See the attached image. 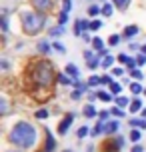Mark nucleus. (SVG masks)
Instances as JSON below:
<instances>
[{"mask_svg":"<svg viewBox=\"0 0 146 152\" xmlns=\"http://www.w3.org/2000/svg\"><path fill=\"white\" fill-rule=\"evenodd\" d=\"M10 142L20 148H30L36 142V130L28 122H18L10 132Z\"/></svg>","mask_w":146,"mask_h":152,"instance_id":"nucleus-1","label":"nucleus"},{"mask_svg":"<svg viewBox=\"0 0 146 152\" xmlns=\"http://www.w3.org/2000/svg\"><path fill=\"white\" fill-rule=\"evenodd\" d=\"M22 26L28 34H38L44 28V14H40V12H24Z\"/></svg>","mask_w":146,"mask_h":152,"instance_id":"nucleus-2","label":"nucleus"},{"mask_svg":"<svg viewBox=\"0 0 146 152\" xmlns=\"http://www.w3.org/2000/svg\"><path fill=\"white\" fill-rule=\"evenodd\" d=\"M52 64L50 62H38L36 64V70H34V80L40 84V86H48L52 82Z\"/></svg>","mask_w":146,"mask_h":152,"instance_id":"nucleus-3","label":"nucleus"},{"mask_svg":"<svg viewBox=\"0 0 146 152\" xmlns=\"http://www.w3.org/2000/svg\"><path fill=\"white\" fill-rule=\"evenodd\" d=\"M72 120H74V116H72V114H68V116H66V118L58 124V132H60V134H66V132H68V128H70V124H72Z\"/></svg>","mask_w":146,"mask_h":152,"instance_id":"nucleus-4","label":"nucleus"},{"mask_svg":"<svg viewBox=\"0 0 146 152\" xmlns=\"http://www.w3.org/2000/svg\"><path fill=\"white\" fill-rule=\"evenodd\" d=\"M32 6L38 8L40 12H44V10H48L52 6V0H32Z\"/></svg>","mask_w":146,"mask_h":152,"instance_id":"nucleus-5","label":"nucleus"},{"mask_svg":"<svg viewBox=\"0 0 146 152\" xmlns=\"http://www.w3.org/2000/svg\"><path fill=\"white\" fill-rule=\"evenodd\" d=\"M86 28H90V22H86V20H76V36H80V32H84Z\"/></svg>","mask_w":146,"mask_h":152,"instance_id":"nucleus-6","label":"nucleus"},{"mask_svg":"<svg viewBox=\"0 0 146 152\" xmlns=\"http://www.w3.org/2000/svg\"><path fill=\"white\" fill-rule=\"evenodd\" d=\"M136 34H138V28L136 26H126L124 28V36L126 38H132V36H136Z\"/></svg>","mask_w":146,"mask_h":152,"instance_id":"nucleus-7","label":"nucleus"},{"mask_svg":"<svg viewBox=\"0 0 146 152\" xmlns=\"http://www.w3.org/2000/svg\"><path fill=\"white\" fill-rule=\"evenodd\" d=\"M116 130H118V122H108L106 126H104V132H108V134H112Z\"/></svg>","mask_w":146,"mask_h":152,"instance_id":"nucleus-8","label":"nucleus"},{"mask_svg":"<svg viewBox=\"0 0 146 152\" xmlns=\"http://www.w3.org/2000/svg\"><path fill=\"white\" fill-rule=\"evenodd\" d=\"M54 150V138H52V134L48 132L46 134V152H52Z\"/></svg>","mask_w":146,"mask_h":152,"instance_id":"nucleus-9","label":"nucleus"},{"mask_svg":"<svg viewBox=\"0 0 146 152\" xmlns=\"http://www.w3.org/2000/svg\"><path fill=\"white\" fill-rule=\"evenodd\" d=\"M140 108H142V102H140L138 98H136V100H132V102H130V112H138Z\"/></svg>","mask_w":146,"mask_h":152,"instance_id":"nucleus-10","label":"nucleus"},{"mask_svg":"<svg viewBox=\"0 0 146 152\" xmlns=\"http://www.w3.org/2000/svg\"><path fill=\"white\" fill-rule=\"evenodd\" d=\"M66 74H70V76L76 78V76H78V68L74 66V64H68V66H66Z\"/></svg>","mask_w":146,"mask_h":152,"instance_id":"nucleus-11","label":"nucleus"},{"mask_svg":"<svg viewBox=\"0 0 146 152\" xmlns=\"http://www.w3.org/2000/svg\"><path fill=\"white\" fill-rule=\"evenodd\" d=\"M112 12H114L112 4H104V6H102V14L104 16H112Z\"/></svg>","mask_w":146,"mask_h":152,"instance_id":"nucleus-12","label":"nucleus"},{"mask_svg":"<svg viewBox=\"0 0 146 152\" xmlns=\"http://www.w3.org/2000/svg\"><path fill=\"white\" fill-rule=\"evenodd\" d=\"M84 114H86V116H88V118H92V116H96V108H94V106H90V104H88V106L84 108Z\"/></svg>","mask_w":146,"mask_h":152,"instance_id":"nucleus-13","label":"nucleus"},{"mask_svg":"<svg viewBox=\"0 0 146 152\" xmlns=\"http://www.w3.org/2000/svg\"><path fill=\"white\" fill-rule=\"evenodd\" d=\"M120 90H122V86H120L118 82H112V84H110V92H112V94H120Z\"/></svg>","mask_w":146,"mask_h":152,"instance_id":"nucleus-14","label":"nucleus"},{"mask_svg":"<svg viewBox=\"0 0 146 152\" xmlns=\"http://www.w3.org/2000/svg\"><path fill=\"white\" fill-rule=\"evenodd\" d=\"M92 44H94V48H96L98 52H102V50H104V44H102V40H100V38H94Z\"/></svg>","mask_w":146,"mask_h":152,"instance_id":"nucleus-15","label":"nucleus"},{"mask_svg":"<svg viewBox=\"0 0 146 152\" xmlns=\"http://www.w3.org/2000/svg\"><path fill=\"white\" fill-rule=\"evenodd\" d=\"M58 22H60V26H64V24L68 22V12H60V16H58Z\"/></svg>","mask_w":146,"mask_h":152,"instance_id":"nucleus-16","label":"nucleus"},{"mask_svg":"<svg viewBox=\"0 0 146 152\" xmlns=\"http://www.w3.org/2000/svg\"><path fill=\"white\" fill-rule=\"evenodd\" d=\"M118 42H120V36H118V34H112V36L108 38V44L110 46H116Z\"/></svg>","mask_w":146,"mask_h":152,"instance_id":"nucleus-17","label":"nucleus"},{"mask_svg":"<svg viewBox=\"0 0 146 152\" xmlns=\"http://www.w3.org/2000/svg\"><path fill=\"white\" fill-rule=\"evenodd\" d=\"M116 104H118L120 108H122V106H128V98H124V96H118V98H116Z\"/></svg>","mask_w":146,"mask_h":152,"instance_id":"nucleus-18","label":"nucleus"},{"mask_svg":"<svg viewBox=\"0 0 146 152\" xmlns=\"http://www.w3.org/2000/svg\"><path fill=\"white\" fill-rule=\"evenodd\" d=\"M38 50H40V52H50V44H48V42H40Z\"/></svg>","mask_w":146,"mask_h":152,"instance_id":"nucleus-19","label":"nucleus"},{"mask_svg":"<svg viewBox=\"0 0 146 152\" xmlns=\"http://www.w3.org/2000/svg\"><path fill=\"white\" fill-rule=\"evenodd\" d=\"M102 130H104V126H102V122H98V124L94 126V130H92V136H98Z\"/></svg>","mask_w":146,"mask_h":152,"instance_id":"nucleus-20","label":"nucleus"},{"mask_svg":"<svg viewBox=\"0 0 146 152\" xmlns=\"http://www.w3.org/2000/svg\"><path fill=\"white\" fill-rule=\"evenodd\" d=\"M130 90L134 92V94H140V92H142V86H140L138 82H134V84H130Z\"/></svg>","mask_w":146,"mask_h":152,"instance_id":"nucleus-21","label":"nucleus"},{"mask_svg":"<svg viewBox=\"0 0 146 152\" xmlns=\"http://www.w3.org/2000/svg\"><path fill=\"white\" fill-rule=\"evenodd\" d=\"M112 62H114V58H112V56H106V58L102 60V66H104V68H108V66H112Z\"/></svg>","mask_w":146,"mask_h":152,"instance_id":"nucleus-22","label":"nucleus"},{"mask_svg":"<svg viewBox=\"0 0 146 152\" xmlns=\"http://www.w3.org/2000/svg\"><path fill=\"white\" fill-rule=\"evenodd\" d=\"M98 12H102V8H98V6H90V8H88V14H90V16H96Z\"/></svg>","mask_w":146,"mask_h":152,"instance_id":"nucleus-23","label":"nucleus"},{"mask_svg":"<svg viewBox=\"0 0 146 152\" xmlns=\"http://www.w3.org/2000/svg\"><path fill=\"white\" fill-rule=\"evenodd\" d=\"M100 84V76H90V80H88V86H96Z\"/></svg>","mask_w":146,"mask_h":152,"instance_id":"nucleus-24","label":"nucleus"},{"mask_svg":"<svg viewBox=\"0 0 146 152\" xmlns=\"http://www.w3.org/2000/svg\"><path fill=\"white\" fill-rule=\"evenodd\" d=\"M132 126H140V128H146V120H130Z\"/></svg>","mask_w":146,"mask_h":152,"instance_id":"nucleus-25","label":"nucleus"},{"mask_svg":"<svg viewBox=\"0 0 146 152\" xmlns=\"http://www.w3.org/2000/svg\"><path fill=\"white\" fill-rule=\"evenodd\" d=\"M48 116V110H44V108H42V110H38V112H36V118H40V120H44V118H46Z\"/></svg>","mask_w":146,"mask_h":152,"instance_id":"nucleus-26","label":"nucleus"},{"mask_svg":"<svg viewBox=\"0 0 146 152\" xmlns=\"http://www.w3.org/2000/svg\"><path fill=\"white\" fill-rule=\"evenodd\" d=\"M130 140H134V142H138V140H140V132H138V130H132V132H130Z\"/></svg>","mask_w":146,"mask_h":152,"instance_id":"nucleus-27","label":"nucleus"},{"mask_svg":"<svg viewBox=\"0 0 146 152\" xmlns=\"http://www.w3.org/2000/svg\"><path fill=\"white\" fill-rule=\"evenodd\" d=\"M98 98H100V100H104V102H108V100L112 98V96H110L108 92H98Z\"/></svg>","mask_w":146,"mask_h":152,"instance_id":"nucleus-28","label":"nucleus"},{"mask_svg":"<svg viewBox=\"0 0 146 152\" xmlns=\"http://www.w3.org/2000/svg\"><path fill=\"white\" fill-rule=\"evenodd\" d=\"M86 134H88V128H86V126H80V128H78V138H84Z\"/></svg>","mask_w":146,"mask_h":152,"instance_id":"nucleus-29","label":"nucleus"},{"mask_svg":"<svg viewBox=\"0 0 146 152\" xmlns=\"http://www.w3.org/2000/svg\"><path fill=\"white\" fill-rule=\"evenodd\" d=\"M58 80H60V84H70V82H72L66 74H60V76H58Z\"/></svg>","mask_w":146,"mask_h":152,"instance_id":"nucleus-30","label":"nucleus"},{"mask_svg":"<svg viewBox=\"0 0 146 152\" xmlns=\"http://www.w3.org/2000/svg\"><path fill=\"white\" fill-rule=\"evenodd\" d=\"M70 6H72V2H70V0H64V2H62V12H68Z\"/></svg>","mask_w":146,"mask_h":152,"instance_id":"nucleus-31","label":"nucleus"},{"mask_svg":"<svg viewBox=\"0 0 146 152\" xmlns=\"http://www.w3.org/2000/svg\"><path fill=\"white\" fill-rule=\"evenodd\" d=\"M100 26H102V22L100 20H94V22H90V30H98Z\"/></svg>","mask_w":146,"mask_h":152,"instance_id":"nucleus-32","label":"nucleus"},{"mask_svg":"<svg viewBox=\"0 0 146 152\" xmlns=\"http://www.w3.org/2000/svg\"><path fill=\"white\" fill-rule=\"evenodd\" d=\"M100 84H112V78L110 76H100Z\"/></svg>","mask_w":146,"mask_h":152,"instance_id":"nucleus-33","label":"nucleus"},{"mask_svg":"<svg viewBox=\"0 0 146 152\" xmlns=\"http://www.w3.org/2000/svg\"><path fill=\"white\" fill-rule=\"evenodd\" d=\"M100 62H98V58H92V60H88V68H96Z\"/></svg>","mask_w":146,"mask_h":152,"instance_id":"nucleus-34","label":"nucleus"},{"mask_svg":"<svg viewBox=\"0 0 146 152\" xmlns=\"http://www.w3.org/2000/svg\"><path fill=\"white\" fill-rule=\"evenodd\" d=\"M118 60L122 62V64H128V60H130V56H126V54H120V56H118Z\"/></svg>","mask_w":146,"mask_h":152,"instance_id":"nucleus-35","label":"nucleus"},{"mask_svg":"<svg viewBox=\"0 0 146 152\" xmlns=\"http://www.w3.org/2000/svg\"><path fill=\"white\" fill-rule=\"evenodd\" d=\"M130 74L134 76L136 80H140V78H142V72H140V70H130Z\"/></svg>","mask_w":146,"mask_h":152,"instance_id":"nucleus-36","label":"nucleus"},{"mask_svg":"<svg viewBox=\"0 0 146 152\" xmlns=\"http://www.w3.org/2000/svg\"><path fill=\"white\" fill-rule=\"evenodd\" d=\"M62 30H64V28H62V26H58V28H52V30H50V34H52V36H58Z\"/></svg>","mask_w":146,"mask_h":152,"instance_id":"nucleus-37","label":"nucleus"},{"mask_svg":"<svg viewBox=\"0 0 146 152\" xmlns=\"http://www.w3.org/2000/svg\"><path fill=\"white\" fill-rule=\"evenodd\" d=\"M136 62H138L140 66H142V64H146V54H140L138 58H136Z\"/></svg>","mask_w":146,"mask_h":152,"instance_id":"nucleus-38","label":"nucleus"},{"mask_svg":"<svg viewBox=\"0 0 146 152\" xmlns=\"http://www.w3.org/2000/svg\"><path fill=\"white\" fill-rule=\"evenodd\" d=\"M114 4H116V6H120V8H124L126 4H128V0H114Z\"/></svg>","mask_w":146,"mask_h":152,"instance_id":"nucleus-39","label":"nucleus"},{"mask_svg":"<svg viewBox=\"0 0 146 152\" xmlns=\"http://www.w3.org/2000/svg\"><path fill=\"white\" fill-rule=\"evenodd\" d=\"M54 48H56L58 52H64V44H60V42H54Z\"/></svg>","mask_w":146,"mask_h":152,"instance_id":"nucleus-40","label":"nucleus"},{"mask_svg":"<svg viewBox=\"0 0 146 152\" xmlns=\"http://www.w3.org/2000/svg\"><path fill=\"white\" fill-rule=\"evenodd\" d=\"M80 96H82V90H74V92H72V98H74V100H78Z\"/></svg>","mask_w":146,"mask_h":152,"instance_id":"nucleus-41","label":"nucleus"},{"mask_svg":"<svg viewBox=\"0 0 146 152\" xmlns=\"http://www.w3.org/2000/svg\"><path fill=\"white\" fill-rule=\"evenodd\" d=\"M110 112H112V114H114V116H122V110H120V108H112V110H110Z\"/></svg>","mask_w":146,"mask_h":152,"instance_id":"nucleus-42","label":"nucleus"},{"mask_svg":"<svg viewBox=\"0 0 146 152\" xmlns=\"http://www.w3.org/2000/svg\"><path fill=\"white\" fill-rule=\"evenodd\" d=\"M108 118V112H100V120H106Z\"/></svg>","mask_w":146,"mask_h":152,"instance_id":"nucleus-43","label":"nucleus"},{"mask_svg":"<svg viewBox=\"0 0 146 152\" xmlns=\"http://www.w3.org/2000/svg\"><path fill=\"white\" fill-rule=\"evenodd\" d=\"M132 152H142V146H134V148H132Z\"/></svg>","mask_w":146,"mask_h":152,"instance_id":"nucleus-44","label":"nucleus"},{"mask_svg":"<svg viewBox=\"0 0 146 152\" xmlns=\"http://www.w3.org/2000/svg\"><path fill=\"white\" fill-rule=\"evenodd\" d=\"M142 54H146V44H144V46H142Z\"/></svg>","mask_w":146,"mask_h":152,"instance_id":"nucleus-45","label":"nucleus"},{"mask_svg":"<svg viewBox=\"0 0 146 152\" xmlns=\"http://www.w3.org/2000/svg\"><path fill=\"white\" fill-rule=\"evenodd\" d=\"M142 114H144V116H146V110H144V112H142Z\"/></svg>","mask_w":146,"mask_h":152,"instance_id":"nucleus-46","label":"nucleus"},{"mask_svg":"<svg viewBox=\"0 0 146 152\" xmlns=\"http://www.w3.org/2000/svg\"><path fill=\"white\" fill-rule=\"evenodd\" d=\"M66 152H70V150H66Z\"/></svg>","mask_w":146,"mask_h":152,"instance_id":"nucleus-47","label":"nucleus"},{"mask_svg":"<svg viewBox=\"0 0 146 152\" xmlns=\"http://www.w3.org/2000/svg\"><path fill=\"white\" fill-rule=\"evenodd\" d=\"M144 94H146V90H144Z\"/></svg>","mask_w":146,"mask_h":152,"instance_id":"nucleus-48","label":"nucleus"}]
</instances>
